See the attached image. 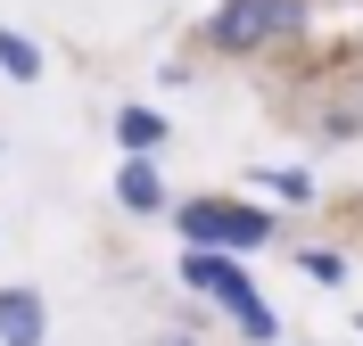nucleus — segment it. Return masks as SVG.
Returning <instances> with one entry per match:
<instances>
[{
  "label": "nucleus",
  "instance_id": "nucleus-7",
  "mask_svg": "<svg viewBox=\"0 0 363 346\" xmlns=\"http://www.w3.org/2000/svg\"><path fill=\"white\" fill-rule=\"evenodd\" d=\"M0 67H9V74H17V83H33V74H42V50H33V42H25V33H17V25H0Z\"/></svg>",
  "mask_w": 363,
  "mask_h": 346
},
{
  "label": "nucleus",
  "instance_id": "nucleus-5",
  "mask_svg": "<svg viewBox=\"0 0 363 346\" xmlns=\"http://www.w3.org/2000/svg\"><path fill=\"white\" fill-rule=\"evenodd\" d=\"M116 198H124L133 214H157V207H165V182H157V165H149V157L116 165Z\"/></svg>",
  "mask_w": 363,
  "mask_h": 346
},
{
  "label": "nucleus",
  "instance_id": "nucleus-10",
  "mask_svg": "<svg viewBox=\"0 0 363 346\" xmlns=\"http://www.w3.org/2000/svg\"><path fill=\"white\" fill-rule=\"evenodd\" d=\"M306 272H314V280H347V264H339L330 248H314V255H306Z\"/></svg>",
  "mask_w": 363,
  "mask_h": 346
},
{
  "label": "nucleus",
  "instance_id": "nucleus-11",
  "mask_svg": "<svg viewBox=\"0 0 363 346\" xmlns=\"http://www.w3.org/2000/svg\"><path fill=\"white\" fill-rule=\"evenodd\" d=\"M165 346H190V338H165Z\"/></svg>",
  "mask_w": 363,
  "mask_h": 346
},
{
  "label": "nucleus",
  "instance_id": "nucleus-1",
  "mask_svg": "<svg viewBox=\"0 0 363 346\" xmlns=\"http://www.w3.org/2000/svg\"><path fill=\"white\" fill-rule=\"evenodd\" d=\"M182 231H190V248H206V255H248V248L272 239V223L256 207H240V198H190V207H182Z\"/></svg>",
  "mask_w": 363,
  "mask_h": 346
},
{
  "label": "nucleus",
  "instance_id": "nucleus-2",
  "mask_svg": "<svg viewBox=\"0 0 363 346\" xmlns=\"http://www.w3.org/2000/svg\"><path fill=\"white\" fill-rule=\"evenodd\" d=\"M182 280H190V289H206V297L223 305L231 322H248V313H264V305H256V289H248V272H240L231 255H206V248H190V255H182Z\"/></svg>",
  "mask_w": 363,
  "mask_h": 346
},
{
  "label": "nucleus",
  "instance_id": "nucleus-8",
  "mask_svg": "<svg viewBox=\"0 0 363 346\" xmlns=\"http://www.w3.org/2000/svg\"><path fill=\"white\" fill-rule=\"evenodd\" d=\"M306 25V0H272V33H297Z\"/></svg>",
  "mask_w": 363,
  "mask_h": 346
},
{
  "label": "nucleus",
  "instance_id": "nucleus-9",
  "mask_svg": "<svg viewBox=\"0 0 363 346\" xmlns=\"http://www.w3.org/2000/svg\"><path fill=\"white\" fill-rule=\"evenodd\" d=\"M264 182H272V190H281V198H314V182H306V173H281V165H272Z\"/></svg>",
  "mask_w": 363,
  "mask_h": 346
},
{
  "label": "nucleus",
  "instance_id": "nucleus-4",
  "mask_svg": "<svg viewBox=\"0 0 363 346\" xmlns=\"http://www.w3.org/2000/svg\"><path fill=\"white\" fill-rule=\"evenodd\" d=\"M50 313H42V289H0V346H42Z\"/></svg>",
  "mask_w": 363,
  "mask_h": 346
},
{
  "label": "nucleus",
  "instance_id": "nucleus-6",
  "mask_svg": "<svg viewBox=\"0 0 363 346\" xmlns=\"http://www.w3.org/2000/svg\"><path fill=\"white\" fill-rule=\"evenodd\" d=\"M116 140H124V157H157L165 149V115L157 108H116Z\"/></svg>",
  "mask_w": 363,
  "mask_h": 346
},
{
  "label": "nucleus",
  "instance_id": "nucleus-3",
  "mask_svg": "<svg viewBox=\"0 0 363 346\" xmlns=\"http://www.w3.org/2000/svg\"><path fill=\"white\" fill-rule=\"evenodd\" d=\"M206 33H215V50L248 58V50H264V42H272V0H223V8L206 17Z\"/></svg>",
  "mask_w": 363,
  "mask_h": 346
}]
</instances>
